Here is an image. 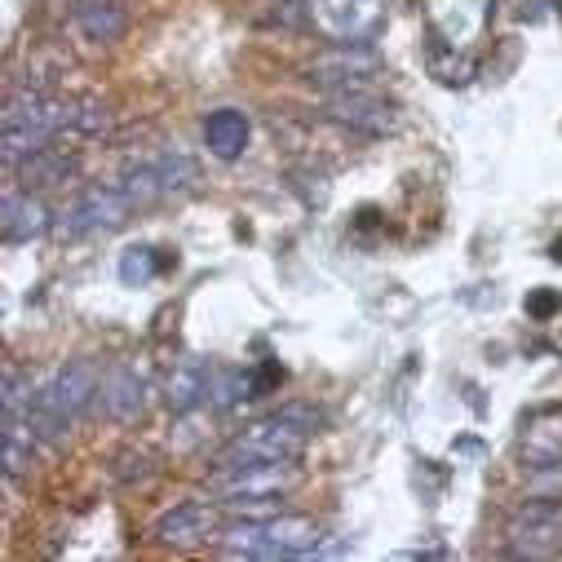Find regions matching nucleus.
Instances as JSON below:
<instances>
[{"instance_id": "nucleus-6", "label": "nucleus", "mask_w": 562, "mask_h": 562, "mask_svg": "<svg viewBox=\"0 0 562 562\" xmlns=\"http://www.w3.org/2000/svg\"><path fill=\"white\" fill-rule=\"evenodd\" d=\"M133 209H137V204H133V195L124 191V182H120V187H85V191L67 204V213L58 217V235H63V239H89V235L120 231Z\"/></svg>"}, {"instance_id": "nucleus-16", "label": "nucleus", "mask_w": 562, "mask_h": 562, "mask_svg": "<svg viewBox=\"0 0 562 562\" xmlns=\"http://www.w3.org/2000/svg\"><path fill=\"white\" fill-rule=\"evenodd\" d=\"M209 398H213V368H209L204 359H195V355L178 359L173 372L165 376V403H169L178 416H187V412H195V407L209 403Z\"/></svg>"}, {"instance_id": "nucleus-25", "label": "nucleus", "mask_w": 562, "mask_h": 562, "mask_svg": "<svg viewBox=\"0 0 562 562\" xmlns=\"http://www.w3.org/2000/svg\"><path fill=\"white\" fill-rule=\"evenodd\" d=\"M549 257H553V261H562V239H558V244L549 248Z\"/></svg>"}, {"instance_id": "nucleus-4", "label": "nucleus", "mask_w": 562, "mask_h": 562, "mask_svg": "<svg viewBox=\"0 0 562 562\" xmlns=\"http://www.w3.org/2000/svg\"><path fill=\"white\" fill-rule=\"evenodd\" d=\"M297 487L293 461H248V465H217L209 479V492L231 509L248 518H270L279 496Z\"/></svg>"}, {"instance_id": "nucleus-15", "label": "nucleus", "mask_w": 562, "mask_h": 562, "mask_svg": "<svg viewBox=\"0 0 562 562\" xmlns=\"http://www.w3.org/2000/svg\"><path fill=\"white\" fill-rule=\"evenodd\" d=\"M518 457L527 470H562V412H540L527 420Z\"/></svg>"}, {"instance_id": "nucleus-7", "label": "nucleus", "mask_w": 562, "mask_h": 562, "mask_svg": "<svg viewBox=\"0 0 562 562\" xmlns=\"http://www.w3.org/2000/svg\"><path fill=\"white\" fill-rule=\"evenodd\" d=\"M505 544L514 558H553L562 553V505L527 501L505 522Z\"/></svg>"}, {"instance_id": "nucleus-5", "label": "nucleus", "mask_w": 562, "mask_h": 562, "mask_svg": "<svg viewBox=\"0 0 562 562\" xmlns=\"http://www.w3.org/2000/svg\"><path fill=\"white\" fill-rule=\"evenodd\" d=\"M98 363L89 359H76L67 368H58L45 385H36V398H32V430L41 435V443H58L67 430H71V420L98 403Z\"/></svg>"}, {"instance_id": "nucleus-10", "label": "nucleus", "mask_w": 562, "mask_h": 562, "mask_svg": "<svg viewBox=\"0 0 562 562\" xmlns=\"http://www.w3.org/2000/svg\"><path fill=\"white\" fill-rule=\"evenodd\" d=\"M306 10L333 45H368L381 27V0H306Z\"/></svg>"}, {"instance_id": "nucleus-18", "label": "nucleus", "mask_w": 562, "mask_h": 562, "mask_svg": "<svg viewBox=\"0 0 562 562\" xmlns=\"http://www.w3.org/2000/svg\"><path fill=\"white\" fill-rule=\"evenodd\" d=\"M76 27L93 45H115L128 27L124 0H76Z\"/></svg>"}, {"instance_id": "nucleus-24", "label": "nucleus", "mask_w": 562, "mask_h": 562, "mask_svg": "<svg viewBox=\"0 0 562 562\" xmlns=\"http://www.w3.org/2000/svg\"><path fill=\"white\" fill-rule=\"evenodd\" d=\"M522 306H527V315H531V319H540V324H544V319H553V315L562 311V293H553V289H536V293H527V302H522Z\"/></svg>"}, {"instance_id": "nucleus-12", "label": "nucleus", "mask_w": 562, "mask_h": 562, "mask_svg": "<svg viewBox=\"0 0 562 562\" xmlns=\"http://www.w3.org/2000/svg\"><path fill=\"white\" fill-rule=\"evenodd\" d=\"M98 412L115 426H133V420H143L147 412V376L128 368V363H115L102 372L98 381Z\"/></svg>"}, {"instance_id": "nucleus-9", "label": "nucleus", "mask_w": 562, "mask_h": 562, "mask_svg": "<svg viewBox=\"0 0 562 562\" xmlns=\"http://www.w3.org/2000/svg\"><path fill=\"white\" fill-rule=\"evenodd\" d=\"M324 111H328V120H337V124H346V128H355V133H368V137H390V133L403 124L398 106H394L390 98H381L372 85L333 89L328 102H324Z\"/></svg>"}, {"instance_id": "nucleus-14", "label": "nucleus", "mask_w": 562, "mask_h": 562, "mask_svg": "<svg viewBox=\"0 0 562 562\" xmlns=\"http://www.w3.org/2000/svg\"><path fill=\"white\" fill-rule=\"evenodd\" d=\"M49 226H54V217H49L41 195H32L27 187L23 191H5V204H0V235H5V244H32Z\"/></svg>"}, {"instance_id": "nucleus-13", "label": "nucleus", "mask_w": 562, "mask_h": 562, "mask_svg": "<svg viewBox=\"0 0 562 562\" xmlns=\"http://www.w3.org/2000/svg\"><path fill=\"white\" fill-rule=\"evenodd\" d=\"M217 509L204 501H182L156 518V540L169 549H200L217 540Z\"/></svg>"}, {"instance_id": "nucleus-11", "label": "nucleus", "mask_w": 562, "mask_h": 562, "mask_svg": "<svg viewBox=\"0 0 562 562\" xmlns=\"http://www.w3.org/2000/svg\"><path fill=\"white\" fill-rule=\"evenodd\" d=\"M381 67H385V63L376 58L372 45H333V49H324V54L306 67V76L333 93V89H359V85H372V80L381 76Z\"/></svg>"}, {"instance_id": "nucleus-17", "label": "nucleus", "mask_w": 562, "mask_h": 562, "mask_svg": "<svg viewBox=\"0 0 562 562\" xmlns=\"http://www.w3.org/2000/svg\"><path fill=\"white\" fill-rule=\"evenodd\" d=\"M248 137H252V124H248L244 111H235V106L209 111V120H204V147H209V156L231 165V160H239L248 151Z\"/></svg>"}, {"instance_id": "nucleus-23", "label": "nucleus", "mask_w": 562, "mask_h": 562, "mask_svg": "<svg viewBox=\"0 0 562 562\" xmlns=\"http://www.w3.org/2000/svg\"><path fill=\"white\" fill-rule=\"evenodd\" d=\"M430 71H435L443 85H465V80L474 76V63H470V58H461L457 49L435 45V49H430Z\"/></svg>"}, {"instance_id": "nucleus-19", "label": "nucleus", "mask_w": 562, "mask_h": 562, "mask_svg": "<svg viewBox=\"0 0 562 562\" xmlns=\"http://www.w3.org/2000/svg\"><path fill=\"white\" fill-rule=\"evenodd\" d=\"M19 169H23V187H27V191H54V187H67V182L80 173L76 156H67L63 147H45V151H36L32 160H23Z\"/></svg>"}, {"instance_id": "nucleus-8", "label": "nucleus", "mask_w": 562, "mask_h": 562, "mask_svg": "<svg viewBox=\"0 0 562 562\" xmlns=\"http://www.w3.org/2000/svg\"><path fill=\"white\" fill-rule=\"evenodd\" d=\"M200 182V165L191 156H178V151H165L156 160H143L124 173V191L133 195V204H156V200H169V195H187L191 187Z\"/></svg>"}, {"instance_id": "nucleus-21", "label": "nucleus", "mask_w": 562, "mask_h": 562, "mask_svg": "<svg viewBox=\"0 0 562 562\" xmlns=\"http://www.w3.org/2000/svg\"><path fill=\"white\" fill-rule=\"evenodd\" d=\"M36 385L19 368H5V390H0V416H32Z\"/></svg>"}, {"instance_id": "nucleus-1", "label": "nucleus", "mask_w": 562, "mask_h": 562, "mask_svg": "<svg viewBox=\"0 0 562 562\" xmlns=\"http://www.w3.org/2000/svg\"><path fill=\"white\" fill-rule=\"evenodd\" d=\"M319 527L302 514H270V518H239L217 531V549L226 558H311L319 544Z\"/></svg>"}, {"instance_id": "nucleus-22", "label": "nucleus", "mask_w": 562, "mask_h": 562, "mask_svg": "<svg viewBox=\"0 0 562 562\" xmlns=\"http://www.w3.org/2000/svg\"><path fill=\"white\" fill-rule=\"evenodd\" d=\"M71 133H80V137H102V133H111V106L98 102V98L71 102Z\"/></svg>"}, {"instance_id": "nucleus-3", "label": "nucleus", "mask_w": 562, "mask_h": 562, "mask_svg": "<svg viewBox=\"0 0 562 562\" xmlns=\"http://www.w3.org/2000/svg\"><path fill=\"white\" fill-rule=\"evenodd\" d=\"M319 426V412L311 407H284L266 420H252L248 430H239L217 465H248V461H302L311 435Z\"/></svg>"}, {"instance_id": "nucleus-2", "label": "nucleus", "mask_w": 562, "mask_h": 562, "mask_svg": "<svg viewBox=\"0 0 562 562\" xmlns=\"http://www.w3.org/2000/svg\"><path fill=\"white\" fill-rule=\"evenodd\" d=\"M63 128H71V102H58L41 89H14V98L5 102V133H0L5 169H19L36 151L54 147Z\"/></svg>"}, {"instance_id": "nucleus-20", "label": "nucleus", "mask_w": 562, "mask_h": 562, "mask_svg": "<svg viewBox=\"0 0 562 562\" xmlns=\"http://www.w3.org/2000/svg\"><path fill=\"white\" fill-rule=\"evenodd\" d=\"M160 270H165V261H160V252H156L151 244H133V248H124V257H120V279H124L128 289L151 284Z\"/></svg>"}]
</instances>
